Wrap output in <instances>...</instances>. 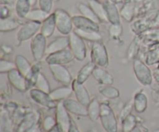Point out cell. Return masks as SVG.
I'll return each mask as SVG.
<instances>
[{"label": "cell", "mask_w": 159, "mask_h": 132, "mask_svg": "<svg viewBox=\"0 0 159 132\" xmlns=\"http://www.w3.org/2000/svg\"><path fill=\"white\" fill-rule=\"evenodd\" d=\"M56 27V20L54 13H51L49 16L41 23L40 33L43 34L46 38H49L54 34Z\"/></svg>", "instance_id": "obj_18"}, {"label": "cell", "mask_w": 159, "mask_h": 132, "mask_svg": "<svg viewBox=\"0 0 159 132\" xmlns=\"http://www.w3.org/2000/svg\"><path fill=\"white\" fill-rule=\"evenodd\" d=\"M54 0H38L39 8L50 13L53 7Z\"/></svg>", "instance_id": "obj_41"}, {"label": "cell", "mask_w": 159, "mask_h": 132, "mask_svg": "<svg viewBox=\"0 0 159 132\" xmlns=\"http://www.w3.org/2000/svg\"><path fill=\"white\" fill-rule=\"evenodd\" d=\"M93 76L100 85H113L114 82L112 74L100 66H96L95 68Z\"/></svg>", "instance_id": "obj_17"}, {"label": "cell", "mask_w": 159, "mask_h": 132, "mask_svg": "<svg viewBox=\"0 0 159 132\" xmlns=\"http://www.w3.org/2000/svg\"><path fill=\"white\" fill-rule=\"evenodd\" d=\"M91 61L96 66L106 68L109 65L107 49L101 41L94 42L91 48Z\"/></svg>", "instance_id": "obj_3"}, {"label": "cell", "mask_w": 159, "mask_h": 132, "mask_svg": "<svg viewBox=\"0 0 159 132\" xmlns=\"http://www.w3.org/2000/svg\"><path fill=\"white\" fill-rule=\"evenodd\" d=\"M69 49L74 55L75 59L82 61L86 58L87 49L85 41L73 31L69 34Z\"/></svg>", "instance_id": "obj_4"}, {"label": "cell", "mask_w": 159, "mask_h": 132, "mask_svg": "<svg viewBox=\"0 0 159 132\" xmlns=\"http://www.w3.org/2000/svg\"><path fill=\"white\" fill-rule=\"evenodd\" d=\"M56 20V27L59 32L64 36H69L71 32H73L72 17L65 10L58 9L54 11Z\"/></svg>", "instance_id": "obj_2"}, {"label": "cell", "mask_w": 159, "mask_h": 132, "mask_svg": "<svg viewBox=\"0 0 159 132\" xmlns=\"http://www.w3.org/2000/svg\"><path fill=\"white\" fill-rule=\"evenodd\" d=\"M103 4L105 6L106 12H107L108 21L111 24L120 23V11L118 10L116 4L108 1V0L104 1Z\"/></svg>", "instance_id": "obj_20"}, {"label": "cell", "mask_w": 159, "mask_h": 132, "mask_svg": "<svg viewBox=\"0 0 159 132\" xmlns=\"http://www.w3.org/2000/svg\"><path fill=\"white\" fill-rule=\"evenodd\" d=\"M108 1L114 3V4H116V3H120V2H124V0H108Z\"/></svg>", "instance_id": "obj_46"}, {"label": "cell", "mask_w": 159, "mask_h": 132, "mask_svg": "<svg viewBox=\"0 0 159 132\" xmlns=\"http://www.w3.org/2000/svg\"><path fill=\"white\" fill-rule=\"evenodd\" d=\"M16 64V68L17 70L23 74L26 79L29 77L30 74L31 70H32V66L30 63L28 61L27 59L23 55H16L15 57V61H14Z\"/></svg>", "instance_id": "obj_21"}, {"label": "cell", "mask_w": 159, "mask_h": 132, "mask_svg": "<svg viewBox=\"0 0 159 132\" xmlns=\"http://www.w3.org/2000/svg\"><path fill=\"white\" fill-rule=\"evenodd\" d=\"M96 1H99V2H103L104 0H96Z\"/></svg>", "instance_id": "obj_49"}, {"label": "cell", "mask_w": 159, "mask_h": 132, "mask_svg": "<svg viewBox=\"0 0 159 132\" xmlns=\"http://www.w3.org/2000/svg\"><path fill=\"white\" fill-rule=\"evenodd\" d=\"M25 132H40V131L39 127H37V125H34L33 126H31L30 128H28Z\"/></svg>", "instance_id": "obj_43"}, {"label": "cell", "mask_w": 159, "mask_h": 132, "mask_svg": "<svg viewBox=\"0 0 159 132\" xmlns=\"http://www.w3.org/2000/svg\"><path fill=\"white\" fill-rule=\"evenodd\" d=\"M102 126L107 132H117L118 121L113 110L108 104H101L100 116H99Z\"/></svg>", "instance_id": "obj_1"}, {"label": "cell", "mask_w": 159, "mask_h": 132, "mask_svg": "<svg viewBox=\"0 0 159 132\" xmlns=\"http://www.w3.org/2000/svg\"><path fill=\"white\" fill-rule=\"evenodd\" d=\"M51 13L45 12L43 9H30L29 13L26 16V19L28 21L37 22V23H42L43 20L46 19Z\"/></svg>", "instance_id": "obj_28"}, {"label": "cell", "mask_w": 159, "mask_h": 132, "mask_svg": "<svg viewBox=\"0 0 159 132\" xmlns=\"http://www.w3.org/2000/svg\"><path fill=\"white\" fill-rule=\"evenodd\" d=\"M40 74V63H36L35 65L32 66V70H31L30 74L29 77L26 78V82H27V87L28 89H30L31 87H34L36 81L38 78L39 74Z\"/></svg>", "instance_id": "obj_34"}, {"label": "cell", "mask_w": 159, "mask_h": 132, "mask_svg": "<svg viewBox=\"0 0 159 132\" xmlns=\"http://www.w3.org/2000/svg\"><path fill=\"white\" fill-rule=\"evenodd\" d=\"M9 11L8 9V8L6 6H1V19L7 18L9 17Z\"/></svg>", "instance_id": "obj_42"}, {"label": "cell", "mask_w": 159, "mask_h": 132, "mask_svg": "<svg viewBox=\"0 0 159 132\" xmlns=\"http://www.w3.org/2000/svg\"><path fill=\"white\" fill-rule=\"evenodd\" d=\"M98 91L101 95L107 99H116L120 97V91L112 85H100Z\"/></svg>", "instance_id": "obj_30"}, {"label": "cell", "mask_w": 159, "mask_h": 132, "mask_svg": "<svg viewBox=\"0 0 159 132\" xmlns=\"http://www.w3.org/2000/svg\"><path fill=\"white\" fill-rule=\"evenodd\" d=\"M63 104L67 111L69 113H71V114L77 116H82V117L88 116L87 107L82 104L77 100H75L74 99L68 98L64 100Z\"/></svg>", "instance_id": "obj_14"}, {"label": "cell", "mask_w": 159, "mask_h": 132, "mask_svg": "<svg viewBox=\"0 0 159 132\" xmlns=\"http://www.w3.org/2000/svg\"><path fill=\"white\" fill-rule=\"evenodd\" d=\"M37 2H38V0H30V2L31 6H35L36 3H37Z\"/></svg>", "instance_id": "obj_47"}, {"label": "cell", "mask_w": 159, "mask_h": 132, "mask_svg": "<svg viewBox=\"0 0 159 132\" xmlns=\"http://www.w3.org/2000/svg\"><path fill=\"white\" fill-rule=\"evenodd\" d=\"M87 111H88V117H89L90 120L94 122L97 121L100 116L101 104L97 99H93L87 106Z\"/></svg>", "instance_id": "obj_26"}, {"label": "cell", "mask_w": 159, "mask_h": 132, "mask_svg": "<svg viewBox=\"0 0 159 132\" xmlns=\"http://www.w3.org/2000/svg\"><path fill=\"white\" fill-rule=\"evenodd\" d=\"M34 87L45 93H48V94H49L51 91L49 82H48V79L45 77L44 74H42V73L39 74L38 78H37L35 85H34Z\"/></svg>", "instance_id": "obj_33"}, {"label": "cell", "mask_w": 159, "mask_h": 132, "mask_svg": "<svg viewBox=\"0 0 159 132\" xmlns=\"http://www.w3.org/2000/svg\"><path fill=\"white\" fill-rule=\"evenodd\" d=\"M14 69H16L15 63L9 61V60H4V59H1L0 60V74H8Z\"/></svg>", "instance_id": "obj_36"}, {"label": "cell", "mask_w": 159, "mask_h": 132, "mask_svg": "<svg viewBox=\"0 0 159 132\" xmlns=\"http://www.w3.org/2000/svg\"><path fill=\"white\" fill-rule=\"evenodd\" d=\"M135 5L132 2H127L121 8L120 13V16L124 18L126 21L130 22L134 16Z\"/></svg>", "instance_id": "obj_31"}, {"label": "cell", "mask_w": 159, "mask_h": 132, "mask_svg": "<svg viewBox=\"0 0 159 132\" xmlns=\"http://www.w3.org/2000/svg\"><path fill=\"white\" fill-rule=\"evenodd\" d=\"M121 123L123 132H131L137 127V118L131 114L122 121Z\"/></svg>", "instance_id": "obj_35"}, {"label": "cell", "mask_w": 159, "mask_h": 132, "mask_svg": "<svg viewBox=\"0 0 159 132\" xmlns=\"http://www.w3.org/2000/svg\"><path fill=\"white\" fill-rule=\"evenodd\" d=\"M131 132H142V131H141V130L140 129V128H138V127L137 126L136 128H135Z\"/></svg>", "instance_id": "obj_48"}, {"label": "cell", "mask_w": 159, "mask_h": 132, "mask_svg": "<svg viewBox=\"0 0 159 132\" xmlns=\"http://www.w3.org/2000/svg\"><path fill=\"white\" fill-rule=\"evenodd\" d=\"M72 87H70L69 86H65V85L64 87H57L51 91L49 93V95L53 100L57 103V102L64 101L66 99L69 98V97L72 94Z\"/></svg>", "instance_id": "obj_19"}, {"label": "cell", "mask_w": 159, "mask_h": 132, "mask_svg": "<svg viewBox=\"0 0 159 132\" xmlns=\"http://www.w3.org/2000/svg\"><path fill=\"white\" fill-rule=\"evenodd\" d=\"M55 109V119L61 132H68L72 121L70 117L69 112L64 106L63 101L57 102Z\"/></svg>", "instance_id": "obj_8"}, {"label": "cell", "mask_w": 159, "mask_h": 132, "mask_svg": "<svg viewBox=\"0 0 159 132\" xmlns=\"http://www.w3.org/2000/svg\"><path fill=\"white\" fill-rule=\"evenodd\" d=\"M48 132H61V131H60V129H59L58 126H57V125H56V126L54 127L52 130H51V131H48Z\"/></svg>", "instance_id": "obj_45"}, {"label": "cell", "mask_w": 159, "mask_h": 132, "mask_svg": "<svg viewBox=\"0 0 159 132\" xmlns=\"http://www.w3.org/2000/svg\"><path fill=\"white\" fill-rule=\"evenodd\" d=\"M57 125L55 117L52 116H47L42 122V128L44 131L48 132L52 130Z\"/></svg>", "instance_id": "obj_37"}, {"label": "cell", "mask_w": 159, "mask_h": 132, "mask_svg": "<svg viewBox=\"0 0 159 132\" xmlns=\"http://www.w3.org/2000/svg\"><path fill=\"white\" fill-rule=\"evenodd\" d=\"M20 23L16 19L11 17L0 19V31L2 32H9L18 29Z\"/></svg>", "instance_id": "obj_27"}, {"label": "cell", "mask_w": 159, "mask_h": 132, "mask_svg": "<svg viewBox=\"0 0 159 132\" xmlns=\"http://www.w3.org/2000/svg\"><path fill=\"white\" fill-rule=\"evenodd\" d=\"M133 108H134L133 100H129L120 111V121H124L127 116L131 114V111L132 110H133Z\"/></svg>", "instance_id": "obj_40"}, {"label": "cell", "mask_w": 159, "mask_h": 132, "mask_svg": "<svg viewBox=\"0 0 159 132\" xmlns=\"http://www.w3.org/2000/svg\"><path fill=\"white\" fill-rule=\"evenodd\" d=\"M88 132H93V131H88Z\"/></svg>", "instance_id": "obj_52"}, {"label": "cell", "mask_w": 159, "mask_h": 132, "mask_svg": "<svg viewBox=\"0 0 159 132\" xmlns=\"http://www.w3.org/2000/svg\"><path fill=\"white\" fill-rule=\"evenodd\" d=\"M75 32L81 38L84 40H86L89 42H98L102 40V36L99 33V31L94 30H83V29H74Z\"/></svg>", "instance_id": "obj_25"}, {"label": "cell", "mask_w": 159, "mask_h": 132, "mask_svg": "<svg viewBox=\"0 0 159 132\" xmlns=\"http://www.w3.org/2000/svg\"><path fill=\"white\" fill-rule=\"evenodd\" d=\"M54 80L65 86H69L72 83V77L68 70L64 65H48Z\"/></svg>", "instance_id": "obj_10"}, {"label": "cell", "mask_w": 159, "mask_h": 132, "mask_svg": "<svg viewBox=\"0 0 159 132\" xmlns=\"http://www.w3.org/2000/svg\"><path fill=\"white\" fill-rule=\"evenodd\" d=\"M68 132H80V131H79V128H77V126H76V125L72 122Z\"/></svg>", "instance_id": "obj_44"}, {"label": "cell", "mask_w": 159, "mask_h": 132, "mask_svg": "<svg viewBox=\"0 0 159 132\" xmlns=\"http://www.w3.org/2000/svg\"><path fill=\"white\" fill-rule=\"evenodd\" d=\"M123 33V27L120 23H116V24H111V26L109 28V34L110 37L113 39L119 38Z\"/></svg>", "instance_id": "obj_38"}, {"label": "cell", "mask_w": 159, "mask_h": 132, "mask_svg": "<svg viewBox=\"0 0 159 132\" xmlns=\"http://www.w3.org/2000/svg\"><path fill=\"white\" fill-rule=\"evenodd\" d=\"M96 67V64L93 62H89L81 68V70L78 73L75 80L80 83H85V82L89 78L90 76L93 75V73Z\"/></svg>", "instance_id": "obj_23"}, {"label": "cell", "mask_w": 159, "mask_h": 132, "mask_svg": "<svg viewBox=\"0 0 159 132\" xmlns=\"http://www.w3.org/2000/svg\"><path fill=\"white\" fill-rule=\"evenodd\" d=\"M154 132H159V130H157V131H154Z\"/></svg>", "instance_id": "obj_50"}, {"label": "cell", "mask_w": 159, "mask_h": 132, "mask_svg": "<svg viewBox=\"0 0 159 132\" xmlns=\"http://www.w3.org/2000/svg\"><path fill=\"white\" fill-rule=\"evenodd\" d=\"M30 96L35 103H37V104L40 105L42 107L49 108V109L56 108V107H57V103L51 98L49 94L40 91L37 88L30 89Z\"/></svg>", "instance_id": "obj_11"}, {"label": "cell", "mask_w": 159, "mask_h": 132, "mask_svg": "<svg viewBox=\"0 0 159 132\" xmlns=\"http://www.w3.org/2000/svg\"><path fill=\"white\" fill-rule=\"evenodd\" d=\"M75 60V57L69 48L49 54L45 58V62L48 65L57 64L65 65Z\"/></svg>", "instance_id": "obj_9"}, {"label": "cell", "mask_w": 159, "mask_h": 132, "mask_svg": "<svg viewBox=\"0 0 159 132\" xmlns=\"http://www.w3.org/2000/svg\"><path fill=\"white\" fill-rule=\"evenodd\" d=\"M7 78L11 86L13 87L16 90L24 92L28 89L26 79L22 74H20L16 69L11 70L7 74Z\"/></svg>", "instance_id": "obj_12"}, {"label": "cell", "mask_w": 159, "mask_h": 132, "mask_svg": "<svg viewBox=\"0 0 159 132\" xmlns=\"http://www.w3.org/2000/svg\"><path fill=\"white\" fill-rule=\"evenodd\" d=\"M89 6L92 8L93 12L98 17L100 22H109L107 18V12H106L105 6L103 2L96 0H89Z\"/></svg>", "instance_id": "obj_22"}, {"label": "cell", "mask_w": 159, "mask_h": 132, "mask_svg": "<svg viewBox=\"0 0 159 132\" xmlns=\"http://www.w3.org/2000/svg\"><path fill=\"white\" fill-rule=\"evenodd\" d=\"M32 7L30 0H16V12L20 19H26V16Z\"/></svg>", "instance_id": "obj_29"}, {"label": "cell", "mask_w": 159, "mask_h": 132, "mask_svg": "<svg viewBox=\"0 0 159 132\" xmlns=\"http://www.w3.org/2000/svg\"><path fill=\"white\" fill-rule=\"evenodd\" d=\"M47 39L40 32H38L30 42V51L35 61H40L46 55Z\"/></svg>", "instance_id": "obj_6"}, {"label": "cell", "mask_w": 159, "mask_h": 132, "mask_svg": "<svg viewBox=\"0 0 159 132\" xmlns=\"http://www.w3.org/2000/svg\"><path fill=\"white\" fill-rule=\"evenodd\" d=\"M133 69L135 77L141 84L144 86L152 84L153 80L152 71L142 60L135 58L133 62Z\"/></svg>", "instance_id": "obj_5"}, {"label": "cell", "mask_w": 159, "mask_h": 132, "mask_svg": "<svg viewBox=\"0 0 159 132\" xmlns=\"http://www.w3.org/2000/svg\"><path fill=\"white\" fill-rule=\"evenodd\" d=\"M41 23L28 21L23 24L16 33L17 41L20 43L33 39L40 31Z\"/></svg>", "instance_id": "obj_7"}, {"label": "cell", "mask_w": 159, "mask_h": 132, "mask_svg": "<svg viewBox=\"0 0 159 132\" xmlns=\"http://www.w3.org/2000/svg\"><path fill=\"white\" fill-rule=\"evenodd\" d=\"M71 87L76 97V100L85 107L88 106L92 99L88 90L84 86V83H80L76 80H74L71 83Z\"/></svg>", "instance_id": "obj_13"}, {"label": "cell", "mask_w": 159, "mask_h": 132, "mask_svg": "<svg viewBox=\"0 0 159 132\" xmlns=\"http://www.w3.org/2000/svg\"><path fill=\"white\" fill-rule=\"evenodd\" d=\"M78 9H79L80 13L82 14V15H83V16L93 20V22H95V23H99V22H100L89 6H87L85 3H79V4H78Z\"/></svg>", "instance_id": "obj_32"}, {"label": "cell", "mask_w": 159, "mask_h": 132, "mask_svg": "<svg viewBox=\"0 0 159 132\" xmlns=\"http://www.w3.org/2000/svg\"><path fill=\"white\" fill-rule=\"evenodd\" d=\"M138 49H139V43L137 40H133L127 49V56L128 59H135V57L138 55Z\"/></svg>", "instance_id": "obj_39"}, {"label": "cell", "mask_w": 159, "mask_h": 132, "mask_svg": "<svg viewBox=\"0 0 159 132\" xmlns=\"http://www.w3.org/2000/svg\"><path fill=\"white\" fill-rule=\"evenodd\" d=\"M54 2H57V1H59V0H54Z\"/></svg>", "instance_id": "obj_51"}, {"label": "cell", "mask_w": 159, "mask_h": 132, "mask_svg": "<svg viewBox=\"0 0 159 132\" xmlns=\"http://www.w3.org/2000/svg\"><path fill=\"white\" fill-rule=\"evenodd\" d=\"M72 21L75 29L99 31V23H95L83 15H75L72 17Z\"/></svg>", "instance_id": "obj_15"}, {"label": "cell", "mask_w": 159, "mask_h": 132, "mask_svg": "<svg viewBox=\"0 0 159 132\" xmlns=\"http://www.w3.org/2000/svg\"><path fill=\"white\" fill-rule=\"evenodd\" d=\"M68 48H69V36H59L54 39L48 45L46 54L49 55V54L54 53L58 52V51L63 50Z\"/></svg>", "instance_id": "obj_16"}, {"label": "cell", "mask_w": 159, "mask_h": 132, "mask_svg": "<svg viewBox=\"0 0 159 132\" xmlns=\"http://www.w3.org/2000/svg\"><path fill=\"white\" fill-rule=\"evenodd\" d=\"M134 108L136 112L141 113L144 112L148 108V97L146 94L143 92H138L134 97Z\"/></svg>", "instance_id": "obj_24"}]
</instances>
